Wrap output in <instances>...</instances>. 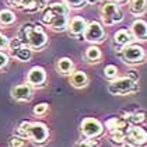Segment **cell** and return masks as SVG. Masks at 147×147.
Returning a JSON list of instances; mask_svg holds the SVG:
<instances>
[{"mask_svg":"<svg viewBox=\"0 0 147 147\" xmlns=\"http://www.w3.org/2000/svg\"><path fill=\"white\" fill-rule=\"evenodd\" d=\"M18 41L31 51H41L48 45V35L39 24H23L17 34Z\"/></svg>","mask_w":147,"mask_h":147,"instance_id":"6da1fadb","label":"cell"},{"mask_svg":"<svg viewBox=\"0 0 147 147\" xmlns=\"http://www.w3.org/2000/svg\"><path fill=\"white\" fill-rule=\"evenodd\" d=\"M100 16H101V24L105 27H111L115 24H119L123 20L125 14L119 4L113 3L111 0H104L100 7Z\"/></svg>","mask_w":147,"mask_h":147,"instance_id":"7a4b0ae2","label":"cell"},{"mask_svg":"<svg viewBox=\"0 0 147 147\" xmlns=\"http://www.w3.org/2000/svg\"><path fill=\"white\" fill-rule=\"evenodd\" d=\"M121 59L129 66L142 65L146 60V51L139 44H127L121 48Z\"/></svg>","mask_w":147,"mask_h":147,"instance_id":"3957f363","label":"cell"},{"mask_svg":"<svg viewBox=\"0 0 147 147\" xmlns=\"http://www.w3.org/2000/svg\"><path fill=\"white\" fill-rule=\"evenodd\" d=\"M139 91V84L129 77H116L108 86V92L112 95H129Z\"/></svg>","mask_w":147,"mask_h":147,"instance_id":"277c9868","label":"cell"},{"mask_svg":"<svg viewBox=\"0 0 147 147\" xmlns=\"http://www.w3.org/2000/svg\"><path fill=\"white\" fill-rule=\"evenodd\" d=\"M147 140V133L144 129L139 127L137 125H130L126 135L123 137V147H144Z\"/></svg>","mask_w":147,"mask_h":147,"instance_id":"5b68a950","label":"cell"},{"mask_svg":"<svg viewBox=\"0 0 147 147\" xmlns=\"http://www.w3.org/2000/svg\"><path fill=\"white\" fill-rule=\"evenodd\" d=\"M84 41L90 42L91 45H97V44H101L105 41L107 38V32H105V28L100 21H95L92 20L90 23H87L86 27V31L83 34Z\"/></svg>","mask_w":147,"mask_h":147,"instance_id":"8992f818","label":"cell"},{"mask_svg":"<svg viewBox=\"0 0 147 147\" xmlns=\"http://www.w3.org/2000/svg\"><path fill=\"white\" fill-rule=\"evenodd\" d=\"M80 129L84 137L94 139V137H98L104 132V125L95 118H84L80 123Z\"/></svg>","mask_w":147,"mask_h":147,"instance_id":"52a82bcc","label":"cell"},{"mask_svg":"<svg viewBox=\"0 0 147 147\" xmlns=\"http://www.w3.org/2000/svg\"><path fill=\"white\" fill-rule=\"evenodd\" d=\"M28 139L32 140L35 144H45L49 139V129L42 122H32L30 125L28 130Z\"/></svg>","mask_w":147,"mask_h":147,"instance_id":"ba28073f","label":"cell"},{"mask_svg":"<svg viewBox=\"0 0 147 147\" xmlns=\"http://www.w3.org/2000/svg\"><path fill=\"white\" fill-rule=\"evenodd\" d=\"M86 27H87V20L81 16H76L73 17L71 20H69L67 23V32L70 36H74L77 38L79 41H84L83 38V34L86 31Z\"/></svg>","mask_w":147,"mask_h":147,"instance_id":"9c48e42d","label":"cell"},{"mask_svg":"<svg viewBox=\"0 0 147 147\" xmlns=\"http://www.w3.org/2000/svg\"><path fill=\"white\" fill-rule=\"evenodd\" d=\"M46 70L41 66H34L27 73V84L34 87H42L46 83Z\"/></svg>","mask_w":147,"mask_h":147,"instance_id":"30bf717a","label":"cell"},{"mask_svg":"<svg viewBox=\"0 0 147 147\" xmlns=\"http://www.w3.org/2000/svg\"><path fill=\"white\" fill-rule=\"evenodd\" d=\"M11 97L16 101H30L32 98V87L27 83L24 84H18V86H14L10 91Z\"/></svg>","mask_w":147,"mask_h":147,"instance_id":"8fae6325","label":"cell"},{"mask_svg":"<svg viewBox=\"0 0 147 147\" xmlns=\"http://www.w3.org/2000/svg\"><path fill=\"white\" fill-rule=\"evenodd\" d=\"M130 34L135 41H146L147 38V24L144 20L137 18L130 25Z\"/></svg>","mask_w":147,"mask_h":147,"instance_id":"7c38bea8","label":"cell"},{"mask_svg":"<svg viewBox=\"0 0 147 147\" xmlns=\"http://www.w3.org/2000/svg\"><path fill=\"white\" fill-rule=\"evenodd\" d=\"M105 127L108 129L109 133H112V132H121V133L126 135L127 129L130 127V123L126 119H123V118H109L105 122Z\"/></svg>","mask_w":147,"mask_h":147,"instance_id":"4fadbf2b","label":"cell"},{"mask_svg":"<svg viewBox=\"0 0 147 147\" xmlns=\"http://www.w3.org/2000/svg\"><path fill=\"white\" fill-rule=\"evenodd\" d=\"M67 23H69V16H65V14H53L51 23L48 24V27L52 31H55V32H62V31H66Z\"/></svg>","mask_w":147,"mask_h":147,"instance_id":"5bb4252c","label":"cell"},{"mask_svg":"<svg viewBox=\"0 0 147 147\" xmlns=\"http://www.w3.org/2000/svg\"><path fill=\"white\" fill-rule=\"evenodd\" d=\"M70 84L71 87L74 88H84L88 86V76L83 71V70H74L71 74H70Z\"/></svg>","mask_w":147,"mask_h":147,"instance_id":"9a60e30c","label":"cell"},{"mask_svg":"<svg viewBox=\"0 0 147 147\" xmlns=\"http://www.w3.org/2000/svg\"><path fill=\"white\" fill-rule=\"evenodd\" d=\"M46 7L45 1L41 0H20V10L25 13H35Z\"/></svg>","mask_w":147,"mask_h":147,"instance_id":"2e32d148","label":"cell"},{"mask_svg":"<svg viewBox=\"0 0 147 147\" xmlns=\"http://www.w3.org/2000/svg\"><path fill=\"white\" fill-rule=\"evenodd\" d=\"M56 70L62 76H70L74 71V63L70 57H60L56 62Z\"/></svg>","mask_w":147,"mask_h":147,"instance_id":"e0dca14e","label":"cell"},{"mask_svg":"<svg viewBox=\"0 0 147 147\" xmlns=\"http://www.w3.org/2000/svg\"><path fill=\"white\" fill-rule=\"evenodd\" d=\"M133 41L135 39H133V36H132L129 30H119L113 34V44L121 46V48L127 45V44H132Z\"/></svg>","mask_w":147,"mask_h":147,"instance_id":"ac0fdd59","label":"cell"},{"mask_svg":"<svg viewBox=\"0 0 147 147\" xmlns=\"http://www.w3.org/2000/svg\"><path fill=\"white\" fill-rule=\"evenodd\" d=\"M102 59V52L98 45H90L84 52V60L87 63H98Z\"/></svg>","mask_w":147,"mask_h":147,"instance_id":"d6986e66","label":"cell"},{"mask_svg":"<svg viewBox=\"0 0 147 147\" xmlns=\"http://www.w3.org/2000/svg\"><path fill=\"white\" fill-rule=\"evenodd\" d=\"M147 0H132L129 3V13L135 17H140L146 13Z\"/></svg>","mask_w":147,"mask_h":147,"instance_id":"ffe728a7","label":"cell"},{"mask_svg":"<svg viewBox=\"0 0 147 147\" xmlns=\"http://www.w3.org/2000/svg\"><path fill=\"white\" fill-rule=\"evenodd\" d=\"M13 57H16L18 62H28L32 57V51L25 45H21L20 48H17L16 51L11 52Z\"/></svg>","mask_w":147,"mask_h":147,"instance_id":"44dd1931","label":"cell"},{"mask_svg":"<svg viewBox=\"0 0 147 147\" xmlns=\"http://www.w3.org/2000/svg\"><path fill=\"white\" fill-rule=\"evenodd\" d=\"M16 23V13L10 9L0 10V25L1 27H10Z\"/></svg>","mask_w":147,"mask_h":147,"instance_id":"7402d4cb","label":"cell"},{"mask_svg":"<svg viewBox=\"0 0 147 147\" xmlns=\"http://www.w3.org/2000/svg\"><path fill=\"white\" fill-rule=\"evenodd\" d=\"M146 113L144 111H136V112H125L123 113V119H126L130 125H139L144 121Z\"/></svg>","mask_w":147,"mask_h":147,"instance_id":"603a6c76","label":"cell"},{"mask_svg":"<svg viewBox=\"0 0 147 147\" xmlns=\"http://www.w3.org/2000/svg\"><path fill=\"white\" fill-rule=\"evenodd\" d=\"M46 6L55 13V14H65V16H69V11H70V9H69L63 1H55V3H51V4H46Z\"/></svg>","mask_w":147,"mask_h":147,"instance_id":"cb8c5ba5","label":"cell"},{"mask_svg":"<svg viewBox=\"0 0 147 147\" xmlns=\"http://www.w3.org/2000/svg\"><path fill=\"white\" fill-rule=\"evenodd\" d=\"M27 146V140H25V137L23 136H11L10 139H9V143H7V147H25Z\"/></svg>","mask_w":147,"mask_h":147,"instance_id":"d4e9b609","label":"cell"},{"mask_svg":"<svg viewBox=\"0 0 147 147\" xmlns=\"http://www.w3.org/2000/svg\"><path fill=\"white\" fill-rule=\"evenodd\" d=\"M63 3L71 10H80L87 6V0H63Z\"/></svg>","mask_w":147,"mask_h":147,"instance_id":"484cf974","label":"cell"},{"mask_svg":"<svg viewBox=\"0 0 147 147\" xmlns=\"http://www.w3.org/2000/svg\"><path fill=\"white\" fill-rule=\"evenodd\" d=\"M123 137H125V133H121V132H112L109 135V143L112 146H118L121 147L122 143H123Z\"/></svg>","mask_w":147,"mask_h":147,"instance_id":"4316f807","label":"cell"},{"mask_svg":"<svg viewBox=\"0 0 147 147\" xmlns=\"http://www.w3.org/2000/svg\"><path fill=\"white\" fill-rule=\"evenodd\" d=\"M104 76H105V79H108L109 81H112L113 79L118 77V67L113 66V65L105 66V69H104Z\"/></svg>","mask_w":147,"mask_h":147,"instance_id":"83f0119b","label":"cell"},{"mask_svg":"<svg viewBox=\"0 0 147 147\" xmlns=\"http://www.w3.org/2000/svg\"><path fill=\"white\" fill-rule=\"evenodd\" d=\"M30 125L31 122H27V121H23L21 123L17 126V135L23 136L25 139H28V130H30Z\"/></svg>","mask_w":147,"mask_h":147,"instance_id":"f1b7e54d","label":"cell"},{"mask_svg":"<svg viewBox=\"0 0 147 147\" xmlns=\"http://www.w3.org/2000/svg\"><path fill=\"white\" fill-rule=\"evenodd\" d=\"M48 108H49V105H48L46 102L36 104L34 107V109H32V113H34L35 116H42V115H45V113L48 112Z\"/></svg>","mask_w":147,"mask_h":147,"instance_id":"f546056e","label":"cell"},{"mask_svg":"<svg viewBox=\"0 0 147 147\" xmlns=\"http://www.w3.org/2000/svg\"><path fill=\"white\" fill-rule=\"evenodd\" d=\"M23 45L20 41H18V38L16 36V38H13V39H9V46H7V49L10 51V52H13V51H16L17 48H20V46Z\"/></svg>","mask_w":147,"mask_h":147,"instance_id":"4dcf8cb0","label":"cell"},{"mask_svg":"<svg viewBox=\"0 0 147 147\" xmlns=\"http://www.w3.org/2000/svg\"><path fill=\"white\" fill-rule=\"evenodd\" d=\"M9 60L10 57L7 53H4L3 51H0V69H4L7 65H9Z\"/></svg>","mask_w":147,"mask_h":147,"instance_id":"1f68e13d","label":"cell"},{"mask_svg":"<svg viewBox=\"0 0 147 147\" xmlns=\"http://www.w3.org/2000/svg\"><path fill=\"white\" fill-rule=\"evenodd\" d=\"M7 46H9V38H7L6 34H3V32L0 31V51L7 49Z\"/></svg>","mask_w":147,"mask_h":147,"instance_id":"d6a6232c","label":"cell"},{"mask_svg":"<svg viewBox=\"0 0 147 147\" xmlns=\"http://www.w3.org/2000/svg\"><path fill=\"white\" fill-rule=\"evenodd\" d=\"M95 143H92V142H87V140H79V142H76V144L74 147H94Z\"/></svg>","mask_w":147,"mask_h":147,"instance_id":"836d02e7","label":"cell"},{"mask_svg":"<svg viewBox=\"0 0 147 147\" xmlns=\"http://www.w3.org/2000/svg\"><path fill=\"white\" fill-rule=\"evenodd\" d=\"M126 77H129L130 80H133V81H136V83H137V81H139V79H140L139 73H137L136 70H133V69L127 71V76H126Z\"/></svg>","mask_w":147,"mask_h":147,"instance_id":"e575fe53","label":"cell"},{"mask_svg":"<svg viewBox=\"0 0 147 147\" xmlns=\"http://www.w3.org/2000/svg\"><path fill=\"white\" fill-rule=\"evenodd\" d=\"M4 3L11 9H20V0H4Z\"/></svg>","mask_w":147,"mask_h":147,"instance_id":"d590c367","label":"cell"},{"mask_svg":"<svg viewBox=\"0 0 147 147\" xmlns=\"http://www.w3.org/2000/svg\"><path fill=\"white\" fill-rule=\"evenodd\" d=\"M113 3H116V4H119V6H123L126 3H129V0H111Z\"/></svg>","mask_w":147,"mask_h":147,"instance_id":"8d00e7d4","label":"cell"},{"mask_svg":"<svg viewBox=\"0 0 147 147\" xmlns=\"http://www.w3.org/2000/svg\"><path fill=\"white\" fill-rule=\"evenodd\" d=\"M104 0H87V4H97V3H102Z\"/></svg>","mask_w":147,"mask_h":147,"instance_id":"74e56055","label":"cell"},{"mask_svg":"<svg viewBox=\"0 0 147 147\" xmlns=\"http://www.w3.org/2000/svg\"><path fill=\"white\" fill-rule=\"evenodd\" d=\"M41 1H45V0H41Z\"/></svg>","mask_w":147,"mask_h":147,"instance_id":"f35d334b","label":"cell"}]
</instances>
